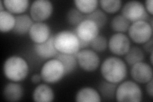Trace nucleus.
I'll return each mask as SVG.
<instances>
[{
  "instance_id": "f257e3e1",
  "label": "nucleus",
  "mask_w": 153,
  "mask_h": 102,
  "mask_svg": "<svg viewBox=\"0 0 153 102\" xmlns=\"http://www.w3.org/2000/svg\"><path fill=\"white\" fill-rule=\"evenodd\" d=\"M100 71L105 80L117 84L126 79L128 69L126 63L122 59L112 56L103 61Z\"/></svg>"
},
{
  "instance_id": "f03ea898",
  "label": "nucleus",
  "mask_w": 153,
  "mask_h": 102,
  "mask_svg": "<svg viewBox=\"0 0 153 102\" xmlns=\"http://www.w3.org/2000/svg\"><path fill=\"white\" fill-rule=\"evenodd\" d=\"M4 77L12 82H20L27 78L30 67L26 60L19 56H12L4 61L3 66Z\"/></svg>"
},
{
  "instance_id": "7ed1b4c3",
  "label": "nucleus",
  "mask_w": 153,
  "mask_h": 102,
  "mask_svg": "<svg viewBox=\"0 0 153 102\" xmlns=\"http://www.w3.org/2000/svg\"><path fill=\"white\" fill-rule=\"evenodd\" d=\"M54 46L59 53L67 54H76L80 50L79 38L75 33L64 30L54 35Z\"/></svg>"
},
{
  "instance_id": "20e7f679",
  "label": "nucleus",
  "mask_w": 153,
  "mask_h": 102,
  "mask_svg": "<svg viewBox=\"0 0 153 102\" xmlns=\"http://www.w3.org/2000/svg\"><path fill=\"white\" fill-rule=\"evenodd\" d=\"M115 98L117 101L140 102L142 100V91L135 82L126 80L117 87Z\"/></svg>"
},
{
  "instance_id": "39448f33",
  "label": "nucleus",
  "mask_w": 153,
  "mask_h": 102,
  "mask_svg": "<svg viewBox=\"0 0 153 102\" xmlns=\"http://www.w3.org/2000/svg\"><path fill=\"white\" fill-rule=\"evenodd\" d=\"M40 75L42 80L45 83L53 84L59 82L66 74L61 62L56 58H53L46 61L42 66Z\"/></svg>"
},
{
  "instance_id": "423d86ee",
  "label": "nucleus",
  "mask_w": 153,
  "mask_h": 102,
  "mask_svg": "<svg viewBox=\"0 0 153 102\" xmlns=\"http://www.w3.org/2000/svg\"><path fill=\"white\" fill-rule=\"evenodd\" d=\"M128 35L135 43L143 44L152 37V26L148 21H140L133 22L128 29Z\"/></svg>"
},
{
  "instance_id": "0eeeda50",
  "label": "nucleus",
  "mask_w": 153,
  "mask_h": 102,
  "mask_svg": "<svg viewBox=\"0 0 153 102\" xmlns=\"http://www.w3.org/2000/svg\"><path fill=\"white\" fill-rule=\"evenodd\" d=\"M121 15L130 22L143 21H147L149 19L143 3L138 1H130L124 4L121 9Z\"/></svg>"
},
{
  "instance_id": "6e6552de",
  "label": "nucleus",
  "mask_w": 153,
  "mask_h": 102,
  "mask_svg": "<svg viewBox=\"0 0 153 102\" xmlns=\"http://www.w3.org/2000/svg\"><path fill=\"white\" fill-rule=\"evenodd\" d=\"M78 65L85 71H94L98 68L100 65V58L93 50L84 48L75 54Z\"/></svg>"
},
{
  "instance_id": "1a4fd4ad",
  "label": "nucleus",
  "mask_w": 153,
  "mask_h": 102,
  "mask_svg": "<svg viewBox=\"0 0 153 102\" xmlns=\"http://www.w3.org/2000/svg\"><path fill=\"white\" fill-rule=\"evenodd\" d=\"M53 10V4L49 0H36L31 4L30 16L35 22H43L52 16Z\"/></svg>"
},
{
  "instance_id": "9d476101",
  "label": "nucleus",
  "mask_w": 153,
  "mask_h": 102,
  "mask_svg": "<svg viewBox=\"0 0 153 102\" xmlns=\"http://www.w3.org/2000/svg\"><path fill=\"white\" fill-rule=\"evenodd\" d=\"M108 47L113 54L124 56L130 50L131 41L125 34L116 33L110 38L108 41Z\"/></svg>"
},
{
  "instance_id": "9b49d317",
  "label": "nucleus",
  "mask_w": 153,
  "mask_h": 102,
  "mask_svg": "<svg viewBox=\"0 0 153 102\" xmlns=\"http://www.w3.org/2000/svg\"><path fill=\"white\" fill-rule=\"evenodd\" d=\"M130 74L137 83L147 84L152 79V65L143 61L137 63L131 66Z\"/></svg>"
},
{
  "instance_id": "f8f14e48",
  "label": "nucleus",
  "mask_w": 153,
  "mask_h": 102,
  "mask_svg": "<svg viewBox=\"0 0 153 102\" xmlns=\"http://www.w3.org/2000/svg\"><path fill=\"white\" fill-rule=\"evenodd\" d=\"M100 28L97 24L88 19H84L76 27L75 34L80 40L91 42L99 35Z\"/></svg>"
},
{
  "instance_id": "ddd939ff",
  "label": "nucleus",
  "mask_w": 153,
  "mask_h": 102,
  "mask_svg": "<svg viewBox=\"0 0 153 102\" xmlns=\"http://www.w3.org/2000/svg\"><path fill=\"white\" fill-rule=\"evenodd\" d=\"M54 35L51 37L45 42L35 43L33 50L37 56L42 60H51L55 58L59 52L54 46Z\"/></svg>"
},
{
  "instance_id": "4468645a",
  "label": "nucleus",
  "mask_w": 153,
  "mask_h": 102,
  "mask_svg": "<svg viewBox=\"0 0 153 102\" xmlns=\"http://www.w3.org/2000/svg\"><path fill=\"white\" fill-rule=\"evenodd\" d=\"M28 34L31 40L35 43H41L51 37V28L45 22H36L31 27Z\"/></svg>"
},
{
  "instance_id": "2eb2a0df",
  "label": "nucleus",
  "mask_w": 153,
  "mask_h": 102,
  "mask_svg": "<svg viewBox=\"0 0 153 102\" xmlns=\"http://www.w3.org/2000/svg\"><path fill=\"white\" fill-rule=\"evenodd\" d=\"M24 88L17 82H9L4 87L3 91V98L8 101L16 102L21 100L24 96Z\"/></svg>"
},
{
  "instance_id": "dca6fc26",
  "label": "nucleus",
  "mask_w": 153,
  "mask_h": 102,
  "mask_svg": "<svg viewBox=\"0 0 153 102\" xmlns=\"http://www.w3.org/2000/svg\"><path fill=\"white\" fill-rule=\"evenodd\" d=\"M54 97L53 89L45 84L36 86L33 93V100L37 102H51L54 100Z\"/></svg>"
},
{
  "instance_id": "f3484780",
  "label": "nucleus",
  "mask_w": 153,
  "mask_h": 102,
  "mask_svg": "<svg viewBox=\"0 0 153 102\" xmlns=\"http://www.w3.org/2000/svg\"><path fill=\"white\" fill-rule=\"evenodd\" d=\"M33 24L31 16L27 14H20L16 16V24L12 31L17 35H25L29 33Z\"/></svg>"
},
{
  "instance_id": "a211bd4d",
  "label": "nucleus",
  "mask_w": 153,
  "mask_h": 102,
  "mask_svg": "<svg viewBox=\"0 0 153 102\" xmlns=\"http://www.w3.org/2000/svg\"><path fill=\"white\" fill-rule=\"evenodd\" d=\"M75 100L79 102H100L102 98L97 90L90 87H85L78 91Z\"/></svg>"
},
{
  "instance_id": "6ab92c4d",
  "label": "nucleus",
  "mask_w": 153,
  "mask_h": 102,
  "mask_svg": "<svg viewBox=\"0 0 153 102\" xmlns=\"http://www.w3.org/2000/svg\"><path fill=\"white\" fill-rule=\"evenodd\" d=\"M117 85L112 83L106 80H103L100 82L98 86V91L101 98L105 100H114L116 97V92Z\"/></svg>"
},
{
  "instance_id": "aec40b11",
  "label": "nucleus",
  "mask_w": 153,
  "mask_h": 102,
  "mask_svg": "<svg viewBox=\"0 0 153 102\" xmlns=\"http://www.w3.org/2000/svg\"><path fill=\"white\" fill-rule=\"evenodd\" d=\"M3 3L7 11L19 15L25 12L30 6L28 0H4Z\"/></svg>"
},
{
  "instance_id": "412c9836",
  "label": "nucleus",
  "mask_w": 153,
  "mask_h": 102,
  "mask_svg": "<svg viewBox=\"0 0 153 102\" xmlns=\"http://www.w3.org/2000/svg\"><path fill=\"white\" fill-rule=\"evenodd\" d=\"M55 58L59 60L63 64L66 75L71 74L77 67V60H76L75 56L74 54H67L59 52Z\"/></svg>"
},
{
  "instance_id": "4be33fe9",
  "label": "nucleus",
  "mask_w": 153,
  "mask_h": 102,
  "mask_svg": "<svg viewBox=\"0 0 153 102\" xmlns=\"http://www.w3.org/2000/svg\"><path fill=\"white\" fill-rule=\"evenodd\" d=\"M16 24V16L8 11L0 12V31L3 33L13 30Z\"/></svg>"
},
{
  "instance_id": "5701e85b",
  "label": "nucleus",
  "mask_w": 153,
  "mask_h": 102,
  "mask_svg": "<svg viewBox=\"0 0 153 102\" xmlns=\"http://www.w3.org/2000/svg\"><path fill=\"white\" fill-rule=\"evenodd\" d=\"M124 60L128 65L131 66L136 63L142 62L145 60L144 52L141 48L137 46L131 47L130 50L124 55Z\"/></svg>"
},
{
  "instance_id": "b1692460",
  "label": "nucleus",
  "mask_w": 153,
  "mask_h": 102,
  "mask_svg": "<svg viewBox=\"0 0 153 102\" xmlns=\"http://www.w3.org/2000/svg\"><path fill=\"white\" fill-rule=\"evenodd\" d=\"M130 24L131 22L130 21L121 14H119L112 19L111 28L114 32L124 33L128 31Z\"/></svg>"
},
{
  "instance_id": "393cba45",
  "label": "nucleus",
  "mask_w": 153,
  "mask_h": 102,
  "mask_svg": "<svg viewBox=\"0 0 153 102\" xmlns=\"http://www.w3.org/2000/svg\"><path fill=\"white\" fill-rule=\"evenodd\" d=\"M75 8L83 14H89L98 8V0H75L74 1Z\"/></svg>"
},
{
  "instance_id": "a878e982",
  "label": "nucleus",
  "mask_w": 153,
  "mask_h": 102,
  "mask_svg": "<svg viewBox=\"0 0 153 102\" xmlns=\"http://www.w3.org/2000/svg\"><path fill=\"white\" fill-rule=\"evenodd\" d=\"M84 19L92 21L95 24H97L99 28H103L107 22L108 17L106 13L102 10L100 8H97L92 13L85 16Z\"/></svg>"
},
{
  "instance_id": "bb28decb",
  "label": "nucleus",
  "mask_w": 153,
  "mask_h": 102,
  "mask_svg": "<svg viewBox=\"0 0 153 102\" xmlns=\"http://www.w3.org/2000/svg\"><path fill=\"white\" fill-rule=\"evenodd\" d=\"M99 3L103 11L108 13H116L122 7V1L120 0H100Z\"/></svg>"
},
{
  "instance_id": "cd10ccee",
  "label": "nucleus",
  "mask_w": 153,
  "mask_h": 102,
  "mask_svg": "<svg viewBox=\"0 0 153 102\" xmlns=\"http://www.w3.org/2000/svg\"><path fill=\"white\" fill-rule=\"evenodd\" d=\"M85 16L76 8H71L66 13V20L71 26H77L84 20Z\"/></svg>"
},
{
  "instance_id": "c85d7f7f",
  "label": "nucleus",
  "mask_w": 153,
  "mask_h": 102,
  "mask_svg": "<svg viewBox=\"0 0 153 102\" xmlns=\"http://www.w3.org/2000/svg\"><path fill=\"white\" fill-rule=\"evenodd\" d=\"M90 46L96 52H104L108 47V40L103 35H98L90 42Z\"/></svg>"
},
{
  "instance_id": "c756f323",
  "label": "nucleus",
  "mask_w": 153,
  "mask_h": 102,
  "mask_svg": "<svg viewBox=\"0 0 153 102\" xmlns=\"http://www.w3.org/2000/svg\"><path fill=\"white\" fill-rule=\"evenodd\" d=\"M143 49L145 52H147V53H151L152 52V49H153V39L152 37L151 38L150 40H148L147 42H146V43H144L143 44Z\"/></svg>"
},
{
  "instance_id": "7c9ffc66",
  "label": "nucleus",
  "mask_w": 153,
  "mask_h": 102,
  "mask_svg": "<svg viewBox=\"0 0 153 102\" xmlns=\"http://www.w3.org/2000/svg\"><path fill=\"white\" fill-rule=\"evenodd\" d=\"M146 90L147 92V94L149 95L151 98H152L153 96V80L152 79L149 82L146 84Z\"/></svg>"
},
{
  "instance_id": "2f4dec72",
  "label": "nucleus",
  "mask_w": 153,
  "mask_h": 102,
  "mask_svg": "<svg viewBox=\"0 0 153 102\" xmlns=\"http://www.w3.org/2000/svg\"><path fill=\"white\" fill-rule=\"evenodd\" d=\"M152 4H153L152 0H146V1H145V4H144L145 5L144 7H145L146 11L148 13H149L151 16H152L153 13Z\"/></svg>"
},
{
  "instance_id": "473e14b6",
  "label": "nucleus",
  "mask_w": 153,
  "mask_h": 102,
  "mask_svg": "<svg viewBox=\"0 0 153 102\" xmlns=\"http://www.w3.org/2000/svg\"><path fill=\"white\" fill-rule=\"evenodd\" d=\"M42 80V79L40 74H34L31 77V82L33 84H35L40 83Z\"/></svg>"
},
{
  "instance_id": "72a5a7b5",
  "label": "nucleus",
  "mask_w": 153,
  "mask_h": 102,
  "mask_svg": "<svg viewBox=\"0 0 153 102\" xmlns=\"http://www.w3.org/2000/svg\"><path fill=\"white\" fill-rule=\"evenodd\" d=\"M79 42H80V48H82V49H84L86 47H88V46L90 45V42H86L82 40H80L79 39Z\"/></svg>"
},
{
  "instance_id": "f704fd0d",
  "label": "nucleus",
  "mask_w": 153,
  "mask_h": 102,
  "mask_svg": "<svg viewBox=\"0 0 153 102\" xmlns=\"http://www.w3.org/2000/svg\"><path fill=\"white\" fill-rule=\"evenodd\" d=\"M0 8H1V9H0V12H3L5 10H4L5 7H4L3 1H0Z\"/></svg>"
},
{
  "instance_id": "c9c22d12",
  "label": "nucleus",
  "mask_w": 153,
  "mask_h": 102,
  "mask_svg": "<svg viewBox=\"0 0 153 102\" xmlns=\"http://www.w3.org/2000/svg\"><path fill=\"white\" fill-rule=\"evenodd\" d=\"M152 55H153V53L152 52H151V55H150V62H151V65H152Z\"/></svg>"
}]
</instances>
